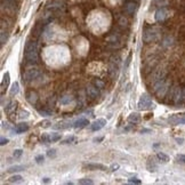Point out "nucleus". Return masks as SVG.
<instances>
[{
    "mask_svg": "<svg viewBox=\"0 0 185 185\" xmlns=\"http://www.w3.org/2000/svg\"><path fill=\"white\" fill-rule=\"evenodd\" d=\"M24 57L27 62H37L38 60V47L37 42L33 40H27L24 47Z\"/></svg>",
    "mask_w": 185,
    "mask_h": 185,
    "instance_id": "nucleus-1",
    "label": "nucleus"
},
{
    "mask_svg": "<svg viewBox=\"0 0 185 185\" xmlns=\"http://www.w3.org/2000/svg\"><path fill=\"white\" fill-rule=\"evenodd\" d=\"M153 91L159 98L165 97L169 91V82L166 79H162L155 84H153Z\"/></svg>",
    "mask_w": 185,
    "mask_h": 185,
    "instance_id": "nucleus-2",
    "label": "nucleus"
},
{
    "mask_svg": "<svg viewBox=\"0 0 185 185\" xmlns=\"http://www.w3.org/2000/svg\"><path fill=\"white\" fill-rule=\"evenodd\" d=\"M159 38V31L154 27H149L146 30H144L143 32V35H142V39L145 44H150V42H153L155 40H158Z\"/></svg>",
    "mask_w": 185,
    "mask_h": 185,
    "instance_id": "nucleus-3",
    "label": "nucleus"
},
{
    "mask_svg": "<svg viewBox=\"0 0 185 185\" xmlns=\"http://www.w3.org/2000/svg\"><path fill=\"white\" fill-rule=\"evenodd\" d=\"M152 98L150 97L149 94H143L140 98V101H138V104H137V107L140 109V110H149L151 109V106H152Z\"/></svg>",
    "mask_w": 185,
    "mask_h": 185,
    "instance_id": "nucleus-4",
    "label": "nucleus"
},
{
    "mask_svg": "<svg viewBox=\"0 0 185 185\" xmlns=\"http://www.w3.org/2000/svg\"><path fill=\"white\" fill-rule=\"evenodd\" d=\"M39 74H40V71H39V69L38 68H29V69H27V71H25V73H24V79L27 82H30V81H33L35 79H37L38 77H39Z\"/></svg>",
    "mask_w": 185,
    "mask_h": 185,
    "instance_id": "nucleus-5",
    "label": "nucleus"
},
{
    "mask_svg": "<svg viewBox=\"0 0 185 185\" xmlns=\"http://www.w3.org/2000/svg\"><path fill=\"white\" fill-rule=\"evenodd\" d=\"M169 98L173 103L177 104L179 101H182V89L179 87H173L169 91Z\"/></svg>",
    "mask_w": 185,
    "mask_h": 185,
    "instance_id": "nucleus-6",
    "label": "nucleus"
},
{
    "mask_svg": "<svg viewBox=\"0 0 185 185\" xmlns=\"http://www.w3.org/2000/svg\"><path fill=\"white\" fill-rule=\"evenodd\" d=\"M166 78V71L162 70V69H158V70H155L152 74H151L150 77V81L152 84H155V82H158L160 80L165 79Z\"/></svg>",
    "mask_w": 185,
    "mask_h": 185,
    "instance_id": "nucleus-7",
    "label": "nucleus"
},
{
    "mask_svg": "<svg viewBox=\"0 0 185 185\" xmlns=\"http://www.w3.org/2000/svg\"><path fill=\"white\" fill-rule=\"evenodd\" d=\"M169 123L171 125H184L185 123V113L183 114H174L169 117L168 119Z\"/></svg>",
    "mask_w": 185,
    "mask_h": 185,
    "instance_id": "nucleus-8",
    "label": "nucleus"
},
{
    "mask_svg": "<svg viewBox=\"0 0 185 185\" xmlns=\"http://www.w3.org/2000/svg\"><path fill=\"white\" fill-rule=\"evenodd\" d=\"M105 125H106L105 119H97V120H95L94 122L90 125V128H91L93 132H98V130H101Z\"/></svg>",
    "mask_w": 185,
    "mask_h": 185,
    "instance_id": "nucleus-9",
    "label": "nucleus"
},
{
    "mask_svg": "<svg viewBox=\"0 0 185 185\" xmlns=\"http://www.w3.org/2000/svg\"><path fill=\"white\" fill-rule=\"evenodd\" d=\"M168 16V10L166 8H160L155 13V19L158 22H163Z\"/></svg>",
    "mask_w": 185,
    "mask_h": 185,
    "instance_id": "nucleus-10",
    "label": "nucleus"
},
{
    "mask_svg": "<svg viewBox=\"0 0 185 185\" xmlns=\"http://www.w3.org/2000/svg\"><path fill=\"white\" fill-rule=\"evenodd\" d=\"M86 93H87L88 97L93 98V99H94V98H97L98 95H99V91H98V88H97L96 86H87Z\"/></svg>",
    "mask_w": 185,
    "mask_h": 185,
    "instance_id": "nucleus-11",
    "label": "nucleus"
},
{
    "mask_svg": "<svg viewBox=\"0 0 185 185\" xmlns=\"http://www.w3.org/2000/svg\"><path fill=\"white\" fill-rule=\"evenodd\" d=\"M146 168H148V170L149 171H157V169H158V163H157V161H155V158H149L148 160V163H146Z\"/></svg>",
    "mask_w": 185,
    "mask_h": 185,
    "instance_id": "nucleus-12",
    "label": "nucleus"
},
{
    "mask_svg": "<svg viewBox=\"0 0 185 185\" xmlns=\"http://www.w3.org/2000/svg\"><path fill=\"white\" fill-rule=\"evenodd\" d=\"M89 125V121L87 120V119H85V118H80V119H78L76 122L73 123V127L74 128H85V127H87Z\"/></svg>",
    "mask_w": 185,
    "mask_h": 185,
    "instance_id": "nucleus-13",
    "label": "nucleus"
},
{
    "mask_svg": "<svg viewBox=\"0 0 185 185\" xmlns=\"http://www.w3.org/2000/svg\"><path fill=\"white\" fill-rule=\"evenodd\" d=\"M27 130H29V125L27 122L18 123V125H16V127H15V132L16 134H22V132H27Z\"/></svg>",
    "mask_w": 185,
    "mask_h": 185,
    "instance_id": "nucleus-14",
    "label": "nucleus"
},
{
    "mask_svg": "<svg viewBox=\"0 0 185 185\" xmlns=\"http://www.w3.org/2000/svg\"><path fill=\"white\" fill-rule=\"evenodd\" d=\"M85 167L88 168V169H91V170H103V171H105L106 170V167L105 166H103V165H101V163H87V165H85Z\"/></svg>",
    "mask_w": 185,
    "mask_h": 185,
    "instance_id": "nucleus-15",
    "label": "nucleus"
},
{
    "mask_svg": "<svg viewBox=\"0 0 185 185\" xmlns=\"http://www.w3.org/2000/svg\"><path fill=\"white\" fill-rule=\"evenodd\" d=\"M9 81H10V76H9V72H6V73L4 74V79H2V81H1V90H2V93H4V89L8 87Z\"/></svg>",
    "mask_w": 185,
    "mask_h": 185,
    "instance_id": "nucleus-16",
    "label": "nucleus"
},
{
    "mask_svg": "<svg viewBox=\"0 0 185 185\" xmlns=\"http://www.w3.org/2000/svg\"><path fill=\"white\" fill-rule=\"evenodd\" d=\"M141 121V115L138 114V113H136V112H134V113H130L129 117H128V122L130 123H138Z\"/></svg>",
    "mask_w": 185,
    "mask_h": 185,
    "instance_id": "nucleus-17",
    "label": "nucleus"
},
{
    "mask_svg": "<svg viewBox=\"0 0 185 185\" xmlns=\"http://www.w3.org/2000/svg\"><path fill=\"white\" fill-rule=\"evenodd\" d=\"M27 99L30 104H35L37 101H38V95L35 94V91H30L27 95Z\"/></svg>",
    "mask_w": 185,
    "mask_h": 185,
    "instance_id": "nucleus-18",
    "label": "nucleus"
},
{
    "mask_svg": "<svg viewBox=\"0 0 185 185\" xmlns=\"http://www.w3.org/2000/svg\"><path fill=\"white\" fill-rule=\"evenodd\" d=\"M70 126H71L70 122H68V121H62V122L56 123V125L54 126V129H68Z\"/></svg>",
    "mask_w": 185,
    "mask_h": 185,
    "instance_id": "nucleus-19",
    "label": "nucleus"
},
{
    "mask_svg": "<svg viewBox=\"0 0 185 185\" xmlns=\"http://www.w3.org/2000/svg\"><path fill=\"white\" fill-rule=\"evenodd\" d=\"M49 135V143H54V142H58L61 140L62 135L58 132H52V134H48Z\"/></svg>",
    "mask_w": 185,
    "mask_h": 185,
    "instance_id": "nucleus-20",
    "label": "nucleus"
},
{
    "mask_svg": "<svg viewBox=\"0 0 185 185\" xmlns=\"http://www.w3.org/2000/svg\"><path fill=\"white\" fill-rule=\"evenodd\" d=\"M17 105V102H15V101H12V102H9L7 106L5 107V111H6V113H10L12 111H14L15 109H16V106Z\"/></svg>",
    "mask_w": 185,
    "mask_h": 185,
    "instance_id": "nucleus-21",
    "label": "nucleus"
},
{
    "mask_svg": "<svg viewBox=\"0 0 185 185\" xmlns=\"http://www.w3.org/2000/svg\"><path fill=\"white\" fill-rule=\"evenodd\" d=\"M27 167L25 166H13V167H9L7 169V173H16V171H23L25 170Z\"/></svg>",
    "mask_w": 185,
    "mask_h": 185,
    "instance_id": "nucleus-22",
    "label": "nucleus"
},
{
    "mask_svg": "<svg viewBox=\"0 0 185 185\" xmlns=\"http://www.w3.org/2000/svg\"><path fill=\"white\" fill-rule=\"evenodd\" d=\"M18 90H19V85H18V82L15 81V82L12 85V87H10V95H12V96L16 95L18 93Z\"/></svg>",
    "mask_w": 185,
    "mask_h": 185,
    "instance_id": "nucleus-23",
    "label": "nucleus"
},
{
    "mask_svg": "<svg viewBox=\"0 0 185 185\" xmlns=\"http://www.w3.org/2000/svg\"><path fill=\"white\" fill-rule=\"evenodd\" d=\"M72 101H73V97L72 96H63L60 99V103H61L62 105H66V104L71 103Z\"/></svg>",
    "mask_w": 185,
    "mask_h": 185,
    "instance_id": "nucleus-24",
    "label": "nucleus"
},
{
    "mask_svg": "<svg viewBox=\"0 0 185 185\" xmlns=\"http://www.w3.org/2000/svg\"><path fill=\"white\" fill-rule=\"evenodd\" d=\"M77 142H78V138H77L76 136H70V137L65 138L64 141L62 142V144H74V143H77Z\"/></svg>",
    "mask_w": 185,
    "mask_h": 185,
    "instance_id": "nucleus-25",
    "label": "nucleus"
},
{
    "mask_svg": "<svg viewBox=\"0 0 185 185\" xmlns=\"http://www.w3.org/2000/svg\"><path fill=\"white\" fill-rule=\"evenodd\" d=\"M157 158H158L159 161H162V162H168L169 161V157H168L167 154L162 153V152H159L158 154H157Z\"/></svg>",
    "mask_w": 185,
    "mask_h": 185,
    "instance_id": "nucleus-26",
    "label": "nucleus"
},
{
    "mask_svg": "<svg viewBox=\"0 0 185 185\" xmlns=\"http://www.w3.org/2000/svg\"><path fill=\"white\" fill-rule=\"evenodd\" d=\"M110 73L112 76V78H115L118 76V65H114L113 63L110 65Z\"/></svg>",
    "mask_w": 185,
    "mask_h": 185,
    "instance_id": "nucleus-27",
    "label": "nucleus"
},
{
    "mask_svg": "<svg viewBox=\"0 0 185 185\" xmlns=\"http://www.w3.org/2000/svg\"><path fill=\"white\" fill-rule=\"evenodd\" d=\"M23 178H22V176L21 175H14V176L9 177L8 182L9 183H17V182H21Z\"/></svg>",
    "mask_w": 185,
    "mask_h": 185,
    "instance_id": "nucleus-28",
    "label": "nucleus"
},
{
    "mask_svg": "<svg viewBox=\"0 0 185 185\" xmlns=\"http://www.w3.org/2000/svg\"><path fill=\"white\" fill-rule=\"evenodd\" d=\"M78 182H79V184H81V185H91V184H94V182H93L91 179H89V178H81V179H79Z\"/></svg>",
    "mask_w": 185,
    "mask_h": 185,
    "instance_id": "nucleus-29",
    "label": "nucleus"
},
{
    "mask_svg": "<svg viewBox=\"0 0 185 185\" xmlns=\"http://www.w3.org/2000/svg\"><path fill=\"white\" fill-rule=\"evenodd\" d=\"M7 39H8V33L5 32V30H2L1 31V46L5 45V42L7 41Z\"/></svg>",
    "mask_w": 185,
    "mask_h": 185,
    "instance_id": "nucleus-30",
    "label": "nucleus"
},
{
    "mask_svg": "<svg viewBox=\"0 0 185 185\" xmlns=\"http://www.w3.org/2000/svg\"><path fill=\"white\" fill-rule=\"evenodd\" d=\"M95 86H96L98 89H103L105 87V84H104L102 80L97 79V80H95Z\"/></svg>",
    "mask_w": 185,
    "mask_h": 185,
    "instance_id": "nucleus-31",
    "label": "nucleus"
},
{
    "mask_svg": "<svg viewBox=\"0 0 185 185\" xmlns=\"http://www.w3.org/2000/svg\"><path fill=\"white\" fill-rule=\"evenodd\" d=\"M128 183H130V184H141V179H138L137 177H132V178H129L128 179Z\"/></svg>",
    "mask_w": 185,
    "mask_h": 185,
    "instance_id": "nucleus-32",
    "label": "nucleus"
},
{
    "mask_svg": "<svg viewBox=\"0 0 185 185\" xmlns=\"http://www.w3.org/2000/svg\"><path fill=\"white\" fill-rule=\"evenodd\" d=\"M135 9H136V6H135L134 4H129V5H127V12H128L129 14H132V13L135 12Z\"/></svg>",
    "mask_w": 185,
    "mask_h": 185,
    "instance_id": "nucleus-33",
    "label": "nucleus"
},
{
    "mask_svg": "<svg viewBox=\"0 0 185 185\" xmlns=\"http://www.w3.org/2000/svg\"><path fill=\"white\" fill-rule=\"evenodd\" d=\"M39 114L42 115V117H49V115H52V112L50 111H47V110H40L39 111Z\"/></svg>",
    "mask_w": 185,
    "mask_h": 185,
    "instance_id": "nucleus-34",
    "label": "nucleus"
},
{
    "mask_svg": "<svg viewBox=\"0 0 185 185\" xmlns=\"http://www.w3.org/2000/svg\"><path fill=\"white\" fill-rule=\"evenodd\" d=\"M41 142H42V143H46V144L49 143V135H48V134H44V135L41 136Z\"/></svg>",
    "mask_w": 185,
    "mask_h": 185,
    "instance_id": "nucleus-35",
    "label": "nucleus"
},
{
    "mask_svg": "<svg viewBox=\"0 0 185 185\" xmlns=\"http://www.w3.org/2000/svg\"><path fill=\"white\" fill-rule=\"evenodd\" d=\"M22 154H23V151L21 150V149H18V150L14 151V154L13 155H14V158H19Z\"/></svg>",
    "mask_w": 185,
    "mask_h": 185,
    "instance_id": "nucleus-36",
    "label": "nucleus"
},
{
    "mask_svg": "<svg viewBox=\"0 0 185 185\" xmlns=\"http://www.w3.org/2000/svg\"><path fill=\"white\" fill-rule=\"evenodd\" d=\"M176 159L179 161V162H182V163H185V155L184 154H178L176 157Z\"/></svg>",
    "mask_w": 185,
    "mask_h": 185,
    "instance_id": "nucleus-37",
    "label": "nucleus"
},
{
    "mask_svg": "<svg viewBox=\"0 0 185 185\" xmlns=\"http://www.w3.org/2000/svg\"><path fill=\"white\" fill-rule=\"evenodd\" d=\"M49 125H50V121H48V120H45V121L39 122V126H40V127H45V128H46V127H48Z\"/></svg>",
    "mask_w": 185,
    "mask_h": 185,
    "instance_id": "nucleus-38",
    "label": "nucleus"
},
{
    "mask_svg": "<svg viewBox=\"0 0 185 185\" xmlns=\"http://www.w3.org/2000/svg\"><path fill=\"white\" fill-rule=\"evenodd\" d=\"M47 155L49 157V158H54L55 155H56V151L55 150H49L47 152Z\"/></svg>",
    "mask_w": 185,
    "mask_h": 185,
    "instance_id": "nucleus-39",
    "label": "nucleus"
},
{
    "mask_svg": "<svg viewBox=\"0 0 185 185\" xmlns=\"http://www.w3.org/2000/svg\"><path fill=\"white\" fill-rule=\"evenodd\" d=\"M35 161H37L38 163H41V162L44 161V155H42V154H40V155H37V157H35Z\"/></svg>",
    "mask_w": 185,
    "mask_h": 185,
    "instance_id": "nucleus-40",
    "label": "nucleus"
},
{
    "mask_svg": "<svg viewBox=\"0 0 185 185\" xmlns=\"http://www.w3.org/2000/svg\"><path fill=\"white\" fill-rule=\"evenodd\" d=\"M119 163H113V165H111V167H110V169L112 170V171H115V170H118L119 169Z\"/></svg>",
    "mask_w": 185,
    "mask_h": 185,
    "instance_id": "nucleus-41",
    "label": "nucleus"
},
{
    "mask_svg": "<svg viewBox=\"0 0 185 185\" xmlns=\"http://www.w3.org/2000/svg\"><path fill=\"white\" fill-rule=\"evenodd\" d=\"M130 60H132V54H129V55H128V57H127V60H126L125 69H127V68H128V65H129V63H130Z\"/></svg>",
    "mask_w": 185,
    "mask_h": 185,
    "instance_id": "nucleus-42",
    "label": "nucleus"
},
{
    "mask_svg": "<svg viewBox=\"0 0 185 185\" xmlns=\"http://www.w3.org/2000/svg\"><path fill=\"white\" fill-rule=\"evenodd\" d=\"M8 142H9L8 138L1 137V140H0V144H1V145H6V144H8Z\"/></svg>",
    "mask_w": 185,
    "mask_h": 185,
    "instance_id": "nucleus-43",
    "label": "nucleus"
},
{
    "mask_svg": "<svg viewBox=\"0 0 185 185\" xmlns=\"http://www.w3.org/2000/svg\"><path fill=\"white\" fill-rule=\"evenodd\" d=\"M27 117H29V112H27V111H23V112H21V114H19V118H21V119L27 118Z\"/></svg>",
    "mask_w": 185,
    "mask_h": 185,
    "instance_id": "nucleus-44",
    "label": "nucleus"
},
{
    "mask_svg": "<svg viewBox=\"0 0 185 185\" xmlns=\"http://www.w3.org/2000/svg\"><path fill=\"white\" fill-rule=\"evenodd\" d=\"M182 101L185 102V88L182 89Z\"/></svg>",
    "mask_w": 185,
    "mask_h": 185,
    "instance_id": "nucleus-45",
    "label": "nucleus"
},
{
    "mask_svg": "<svg viewBox=\"0 0 185 185\" xmlns=\"http://www.w3.org/2000/svg\"><path fill=\"white\" fill-rule=\"evenodd\" d=\"M42 182H44V183H49V182H50V178H47V177H46V178L42 179Z\"/></svg>",
    "mask_w": 185,
    "mask_h": 185,
    "instance_id": "nucleus-46",
    "label": "nucleus"
},
{
    "mask_svg": "<svg viewBox=\"0 0 185 185\" xmlns=\"http://www.w3.org/2000/svg\"><path fill=\"white\" fill-rule=\"evenodd\" d=\"M151 130H149V129H142L141 132H150Z\"/></svg>",
    "mask_w": 185,
    "mask_h": 185,
    "instance_id": "nucleus-47",
    "label": "nucleus"
},
{
    "mask_svg": "<svg viewBox=\"0 0 185 185\" xmlns=\"http://www.w3.org/2000/svg\"><path fill=\"white\" fill-rule=\"evenodd\" d=\"M102 140H103V137H101V138H95L94 141H95V142H99V141H102Z\"/></svg>",
    "mask_w": 185,
    "mask_h": 185,
    "instance_id": "nucleus-48",
    "label": "nucleus"
}]
</instances>
